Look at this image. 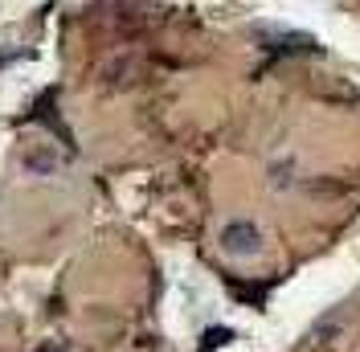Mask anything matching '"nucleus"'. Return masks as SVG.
<instances>
[{"label": "nucleus", "instance_id": "1", "mask_svg": "<svg viewBox=\"0 0 360 352\" xmlns=\"http://www.w3.org/2000/svg\"><path fill=\"white\" fill-rule=\"evenodd\" d=\"M258 242H262V234H258V225H250V221H233V225H225L221 230L225 254L250 258V254H258Z\"/></svg>", "mask_w": 360, "mask_h": 352}]
</instances>
